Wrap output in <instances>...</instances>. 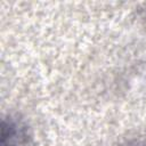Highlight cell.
Listing matches in <instances>:
<instances>
[{
	"mask_svg": "<svg viewBox=\"0 0 146 146\" xmlns=\"http://www.w3.org/2000/svg\"><path fill=\"white\" fill-rule=\"evenodd\" d=\"M1 146H32L27 123L16 114H8L1 122Z\"/></svg>",
	"mask_w": 146,
	"mask_h": 146,
	"instance_id": "cell-1",
	"label": "cell"
},
{
	"mask_svg": "<svg viewBox=\"0 0 146 146\" xmlns=\"http://www.w3.org/2000/svg\"><path fill=\"white\" fill-rule=\"evenodd\" d=\"M127 146H146V143L143 141H135V143H130Z\"/></svg>",
	"mask_w": 146,
	"mask_h": 146,
	"instance_id": "cell-2",
	"label": "cell"
}]
</instances>
